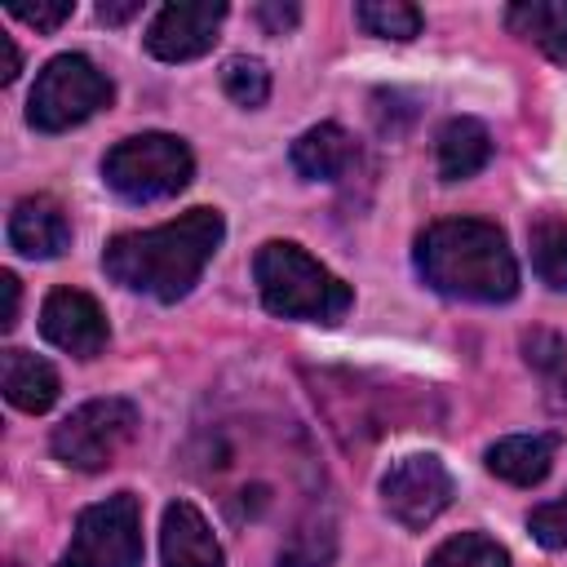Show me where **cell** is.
<instances>
[{
    "mask_svg": "<svg viewBox=\"0 0 567 567\" xmlns=\"http://www.w3.org/2000/svg\"><path fill=\"white\" fill-rule=\"evenodd\" d=\"M221 235L226 221L217 208H190L177 221L115 235L102 248V270L128 292H146L155 301H182L199 284L213 252L221 248Z\"/></svg>",
    "mask_w": 567,
    "mask_h": 567,
    "instance_id": "obj_1",
    "label": "cell"
},
{
    "mask_svg": "<svg viewBox=\"0 0 567 567\" xmlns=\"http://www.w3.org/2000/svg\"><path fill=\"white\" fill-rule=\"evenodd\" d=\"M416 275L456 301L501 306L518 292V261L505 230L483 217H443L416 235Z\"/></svg>",
    "mask_w": 567,
    "mask_h": 567,
    "instance_id": "obj_2",
    "label": "cell"
},
{
    "mask_svg": "<svg viewBox=\"0 0 567 567\" xmlns=\"http://www.w3.org/2000/svg\"><path fill=\"white\" fill-rule=\"evenodd\" d=\"M252 279L261 292V306L279 319H306V323H337L354 292L346 279H337L323 261H315L292 239H270L252 257Z\"/></svg>",
    "mask_w": 567,
    "mask_h": 567,
    "instance_id": "obj_3",
    "label": "cell"
},
{
    "mask_svg": "<svg viewBox=\"0 0 567 567\" xmlns=\"http://www.w3.org/2000/svg\"><path fill=\"white\" fill-rule=\"evenodd\" d=\"M190 177H195V155L173 133H137L102 155V182L128 204L173 199L177 190H186Z\"/></svg>",
    "mask_w": 567,
    "mask_h": 567,
    "instance_id": "obj_4",
    "label": "cell"
},
{
    "mask_svg": "<svg viewBox=\"0 0 567 567\" xmlns=\"http://www.w3.org/2000/svg\"><path fill=\"white\" fill-rule=\"evenodd\" d=\"M111 93L115 89L106 71H97L84 53H58L44 62V71L31 84L27 124L40 133H66L89 115H97L102 106H111Z\"/></svg>",
    "mask_w": 567,
    "mask_h": 567,
    "instance_id": "obj_5",
    "label": "cell"
},
{
    "mask_svg": "<svg viewBox=\"0 0 567 567\" xmlns=\"http://www.w3.org/2000/svg\"><path fill=\"white\" fill-rule=\"evenodd\" d=\"M137 425H142V412L133 399H89L53 425L49 447L66 470L93 474V470H106L133 443Z\"/></svg>",
    "mask_w": 567,
    "mask_h": 567,
    "instance_id": "obj_6",
    "label": "cell"
},
{
    "mask_svg": "<svg viewBox=\"0 0 567 567\" xmlns=\"http://www.w3.org/2000/svg\"><path fill=\"white\" fill-rule=\"evenodd\" d=\"M142 505L133 492H115L80 509L58 567H142Z\"/></svg>",
    "mask_w": 567,
    "mask_h": 567,
    "instance_id": "obj_7",
    "label": "cell"
},
{
    "mask_svg": "<svg viewBox=\"0 0 567 567\" xmlns=\"http://www.w3.org/2000/svg\"><path fill=\"white\" fill-rule=\"evenodd\" d=\"M452 496H456V483H452L447 465L439 456H430V452L399 456L381 474V505L408 532H425L452 505Z\"/></svg>",
    "mask_w": 567,
    "mask_h": 567,
    "instance_id": "obj_8",
    "label": "cell"
},
{
    "mask_svg": "<svg viewBox=\"0 0 567 567\" xmlns=\"http://www.w3.org/2000/svg\"><path fill=\"white\" fill-rule=\"evenodd\" d=\"M226 18V0H173L146 27V53L159 62H190L217 44V27Z\"/></svg>",
    "mask_w": 567,
    "mask_h": 567,
    "instance_id": "obj_9",
    "label": "cell"
},
{
    "mask_svg": "<svg viewBox=\"0 0 567 567\" xmlns=\"http://www.w3.org/2000/svg\"><path fill=\"white\" fill-rule=\"evenodd\" d=\"M40 332L49 346L75 354V359H97L111 341V328H106V315L102 306L80 292V288H53L40 306Z\"/></svg>",
    "mask_w": 567,
    "mask_h": 567,
    "instance_id": "obj_10",
    "label": "cell"
},
{
    "mask_svg": "<svg viewBox=\"0 0 567 567\" xmlns=\"http://www.w3.org/2000/svg\"><path fill=\"white\" fill-rule=\"evenodd\" d=\"M9 244L22 257H62L71 248V221L66 208L53 195H22L9 213Z\"/></svg>",
    "mask_w": 567,
    "mask_h": 567,
    "instance_id": "obj_11",
    "label": "cell"
},
{
    "mask_svg": "<svg viewBox=\"0 0 567 567\" xmlns=\"http://www.w3.org/2000/svg\"><path fill=\"white\" fill-rule=\"evenodd\" d=\"M159 554H164V567H226L221 545H217L208 518L190 501H173L164 509Z\"/></svg>",
    "mask_w": 567,
    "mask_h": 567,
    "instance_id": "obj_12",
    "label": "cell"
},
{
    "mask_svg": "<svg viewBox=\"0 0 567 567\" xmlns=\"http://www.w3.org/2000/svg\"><path fill=\"white\" fill-rule=\"evenodd\" d=\"M434 159H439V177L443 182H465V177L483 173L487 159H492L487 124L474 120V115H452L434 137Z\"/></svg>",
    "mask_w": 567,
    "mask_h": 567,
    "instance_id": "obj_13",
    "label": "cell"
},
{
    "mask_svg": "<svg viewBox=\"0 0 567 567\" xmlns=\"http://www.w3.org/2000/svg\"><path fill=\"white\" fill-rule=\"evenodd\" d=\"M288 159L306 182H337L359 159V146L341 124H315L292 142Z\"/></svg>",
    "mask_w": 567,
    "mask_h": 567,
    "instance_id": "obj_14",
    "label": "cell"
},
{
    "mask_svg": "<svg viewBox=\"0 0 567 567\" xmlns=\"http://www.w3.org/2000/svg\"><path fill=\"white\" fill-rule=\"evenodd\" d=\"M0 385H4V399L18 408V412H49L58 403V372L49 359L31 354V350H4L0 354Z\"/></svg>",
    "mask_w": 567,
    "mask_h": 567,
    "instance_id": "obj_15",
    "label": "cell"
},
{
    "mask_svg": "<svg viewBox=\"0 0 567 567\" xmlns=\"http://www.w3.org/2000/svg\"><path fill=\"white\" fill-rule=\"evenodd\" d=\"M554 452H558L554 434H509V439H496L483 452V461L496 478H505L514 487H536L554 470Z\"/></svg>",
    "mask_w": 567,
    "mask_h": 567,
    "instance_id": "obj_16",
    "label": "cell"
},
{
    "mask_svg": "<svg viewBox=\"0 0 567 567\" xmlns=\"http://www.w3.org/2000/svg\"><path fill=\"white\" fill-rule=\"evenodd\" d=\"M505 27L536 44L549 62L567 66V0H518L505 4Z\"/></svg>",
    "mask_w": 567,
    "mask_h": 567,
    "instance_id": "obj_17",
    "label": "cell"
},
{
    "mask_svg": "<svg viewBox=\"0 0 567 567\" xmlns=\"http://www.w3.org/2000/svg\"><path fill=\"white\" fill-rule=\"evenodd\" d=\"M527 248H532V270L540 275V284L567 292V217H536L527 226Z\"/></svg>",
    "mask_w": 567,
    "mask_h": 567,
    "instance_id": "obj_18",
    "label": "cell"
},
{
    "mask_svg": "<svg viewBox=\"0 0 567 567\" xmlns=\"http://www.w3.org/2000/svg\"><path fill=\"white\" fill-rule=\"evenodd\" d=\"M354 22L368 35H381V40H416L421 27H425V13L408 0H359Z\"/></svg>",
    "mask_w": 567,
    "mask_h": 567,
    "instance_id": "obj_19",
    "label": "cell"
},
{
    "mask_svg": "<svg viewBox=\"0 0 567 567\" xmlns=\"http://www.w3.org/2000/svg\"><path fill=\"white\" fill-rule=\"evenodd\" d=\"M332 554H337V532H332V523H328L323 514H310V518H301V523L288 532V540H284V549H279V567H328Z\"/></svg>",
    "mask_w": 567,
    "mask_h": 567,
    "instance_id": "obj_20",
    "label": "cell"
},
{
    "mask_svg": "<svg viewBox=\"0 0 567 567\" xmlns=\"http://www.w3.org/2000/svg\"><path fill=\"white\" fill-rule=\"evenodd\" d=\"M425 567H509V554L483 532H461V536H447L425 558Z\"/></svg>",
    "mask_w": 567,
    "mask_h": 567,
    "instance_id": "obj_21",
    "label": "cell"
},
{
    "mask_svg": "<svg viewBox=\"0 0 567 567\" xmlns=\"http://www.w3.org/2000/svg\"><path fill=\"white\" fill-rule=\"evenodd\" d=\"M221 89H226V97H230L235 106L257 111V106L270 97V71H266V62H257V58H226V66H221Z\"/></svg>",
    "mask_w": 567,
    "mask_h": 567,
    "instance_id": "obj_22",
    "label": "cell"
},
{
    "mask_svg": "<svg viewBox=\"0 0 567 567\" xmlns=\"http://www.w3.org/2000/svg\"><path fill=\"white\" fill-rule=\"evenodd\" d=\"M527 532L545 549H567V492L554 496V501H545V505H536L527 514Z\"/></svg>",
    "mask_w": 567,
    "mask_h": 567,
    "instance_id": "obj_23",
    "label": "cell"
},
{
    "mask_svg": "<svg viewBox=\"0 0 567 567\" xmlns=\"http://www.w3.org/2000/svg\"><path fill=\"white\" fill-rule=\"evenodd\" d=\"M523 354H527V363H532L536 372H545V377H563V372H567V350H563L558 332H549V328H532V332L523 337Z\"/></svg>",
    "mask_w": 567,
    "mask_h": 567,
    "instance_id": "obj_24",
    "label": "cell"
},
{
    "mask_svg": "<svg viewBox=\"0 0 567 567\" xmlns=\"http://www.w3.org/2000/svg\"><path fill=\"white\" fill-rule=\"evenodd\" d=\"M9 13L27 27H35V31H58L75 13V4L71 0H35V4L31 0H9Z\"/></svg>",
    "mask_w": 567,
    "mask_h": 567,
    "instance_id": "obj_25",
    "label": "cell"
},
{
    "mask_svg": "<svg viewBox=\"0 0 567 567\" xmlns=\"http://www.w3.org/2000/svg\"><path fill=\"white\" fill-rule=\"evenodd\" d=\"M252 18L266 27V35H284V31H292L301 22V9L297 4H284V0H261L252 9Z\"/></svg>",
    "mask_w": 567,
    "mask_h": 567,
    "instance_id": "obj_26",
    "label": "cell"
},
{
    "mask_svg": "<svg viewBox=\"0 0 567 567\" xmlns=\"http://www.w3.org/2000/svg\"><path fill=\"white\" fill-rule=\"evenodd\" d=\"M0 292H4V315H0V328L9 332V328L18 323V297H22V292H18V275H13V270H4V275H0Z\"/></svg>",
    "mask_w": 567,
    "mask_h": 567,
    "instance_id": "obj_27",
    "label": "cell"
},
{
    "mask_svg": "<svg viewBox=\"0 0 567 567\" xmlns=\"http://www.w3.org/2000/svg\"><path fill=\"white\" fill-rule=\"evenodd\" d=\"M137 9H142L137 0H102V4H97V18L111 22V27H120V22H128Z\"/></svg>",
    "mask_w": 567,
    "mask_h": 567,
    "instance_id": "obj_28",
    "label": "cell"
},
{
    "mask_svg": "<svg viewBox=\"0 0 567 567\" xmlns=\"http://www.w3.org/2000/svg\"><path fill=\"white\" fill-rule=\"evenodd\" d=\"M0 53H4V71H0V84H13V80H18V66H22V58H18V49H13V40H9V35H0Z\"/></svg>",
    "mask_w": 567,
    "mask_h": 567,
    "instance_id": "obj_29",
    "label": "cell"
}]
</instances>
